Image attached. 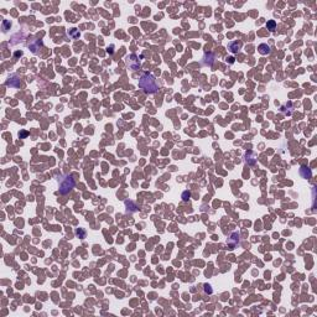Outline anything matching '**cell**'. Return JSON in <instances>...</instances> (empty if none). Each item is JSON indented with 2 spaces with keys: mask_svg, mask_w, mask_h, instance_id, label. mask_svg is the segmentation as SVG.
<instances>
[{
  "mask_svg": "<svg viewBox=\"0 0 317 317\" xmlns=\"http://www.w3.org/2000/svg\"><path fill=\"white\" fill-rule=\"evenodd\" d=\"M139 87H140V89H142V92L146 94L156 93L159 89V84H157L156 79H155V77L150 73H144L140 77Z\"/></svg>",
  "mask_w": 317,
  "mask_h": 317,
  "instance_id": "6da1fadb",
  "label": "cell"
},
{
  "mask_svg": "<svg viewBox=\"0 0 317 317\" xmlns=\"http://www.w3.org/2000/svg\"><path fill=\"white\" fill-rule=\"evenodd\" d=\"M58 192L59 195H67L76 186V178L73 175H62L58 177Z\"/></svg>",
  "mask_w": 317,
  "mask_h": 317,
  "instance_id": "7a4b0ae2",
  "label": "cell"
},
{
  "mask_svg": "<svg viewBox=\"0 0 317 317\" xmlns=\"http://www.w3.org/2000/svg\"><path fill=\"white\" fill-rule=\"evenodd\" d=\"M127 64H128V67L130 69L136 71V69H139L141 62H140L139 57H137L136 55H130V56L127 57Z\"/></svg>",
  "mask_w": 317,
  "mask_h": 317,
  "instance_id": "3957f363",
  "label": "cell"
},
{
  "mask_svg": "<svg viewBox=\"0 0 317 317\" xmlns=\"http://www.w3.org/2000/svg\"><path fill=\"white\" fill-rule=\"evenodd\" d=\"M239 240H240V235H239L238 232H233L230 233V235L227 239V244L229 245L230 249H235L239 244Z\"/></svg>",
  "mask_w": 317,
  "mask_h": 317,
  "instance_id": "277c9868",
  "label": "cell"
},
{
  "mask_svg": "<svg viewBox=\"0 0 317 317\" xmlns=\"http://www.w3.org/2000/svg\"><path fill=\"white\" fill-rule=\"evenodd\" d=\"M6 86L8 87H19L20 86V79L16 76L9 77V79L6 81Z\"/></svg>",
  "mask_w": 317,
  "mask_h": 317,
  "instance_id": "5b68a950",
  "label": "cell"
},
{
  "mask_svg": "<svg viewBox=\"0 0 317 317\" xmlns=\"http://www.w3.org/2000/svg\"><path fill=\"white\" fill-rule=\"evenodd\" d=\"M258 50H259V53H261V55H269V53H270V51H271L270 46H269L268 44H261V45H259Z\"/></svg>",
  "mask_w": 317,
  "mask_h": 317,
  "instance_id": "8992f818",
  "label": "cell"
},
{
  "mask_svg": "<svg viewBox=\"0 0 317 317\" xmlns=\"http://www.w3.org/2000/svg\"><path fill=\"white\" fill-rule=\"evenodd\" d=\"M228 50L232 52V53H237L239 50H240V44H238L237 41H233L228 45Z\"/></svg>",
  "mask_w": 317,
  "mask_h": 317,
  "instance_id": "52a82bcc",
  "label": "cell"
},
{
  "mask_svg": "<svg viewBox=\"0 0 317 317\" xmlns=\"http://www.w3.org/2000/svg\"><path fill=\"white\" fill-rule=\"evenodd\" d=\"M300 173H301V176H302L303 178H311V176H312V173H311V170L308 169V167H306V166H301Z\"/></svg>",
  "mask_w": 317,
  "mask_h": 317,
  "instance_id": "ba28073f",
  "label": "cell"
},
{
  "mask_svg": "<svg viewBox=\"0 0 317 317\" xmlns=\"http://www.w3.org/2000/svg\"><path fill=\"white\" fill-rule=\"evenodd\" d=\"M245 161L249 164V165H254L256 162V160H255V156H254V154L253 152H247L245 154Z\"/></svg>",
  "mask_w": 317,
  "mask_h": 317,
  "instance_id": "9c48e42d",
  "label": "cell"
},
{
  "mask_svg": "<svg viewBox=\"0 0 317 317\" xmlns=\"http://www.w3.org/2000/svg\"><path fill=\"white\" fill-rule=\"evenodd\" d=\"M41 46H42V42H41V41H39V40H36V41H35V42H34L32 45H30V49L32 50V52L36 53V52H37V50L40 49Z\"/></svg>",
  "mask_w": 317,
  "mask_h": 317,
  "instance_id": "30bf717a",
  "label": "cell"
},
{
  "mask_svg": "<svg viewBox=\"0 0 317 317\" xmlns=\"http://www.w3.org/2000/svg\"><path fill=\"white\" fill-rule=\"evenodd\" d=\"M266 27H268V30H270L271 32H274L275 30H276V22H275V20H269L266 22Z\"/></svg>",
  "mask_w": 317,
  "mask_h": 317,
  "instance_id": "8fae6325",
  "label": "cell"
},
{
  "mask_svg": "<svg viewBox=\"0 0 317 317\" xmlns=\"http://www.w3.org/2000/svg\"><path fill=\"white\" fill-rule=\"evenodd\" d=\"M76 234L78 238L81 239H84L86 238V230L83 229V228H78V229H76Z\"/></svg>",
  "mask_w": 317,
  "mask_h": 317,
  "instance_id": "7c38bea8",
  "label": "cell"
},
{
  "mask_svg": "<svg viewBox=\"0 0 317 317\" xmlns=\"http://www.w3.org/2000/svg\"><path fill=\"white\" fill-rule=\"evenodd\" d=\"M68 35H69V36H72V37H78L79 36V32H78V30H77V29H72V30H69V31H68Z\"/></svg>",
  "mask_w": 317,
  "mask_h": 317,
  "instance_id": "4fadbf2b",
  "label": "cell"
},
{
  "mask_svg": "<svg viewBox=\"0 0 317 317\" xmlns=\"http://www.w3.org/2000/svg\"><path fill=\"white\" fill-rule=\"evenodd\" d=\"M191 198V192L190 191H185V192L182 193V200L183 201H188Z\"/></svg>",
  "mask_w": 317,
  "mask_h": 317,
  "instance_id": "5bb4252c",
  "label": "cell"
},
{
  "mask_svg": "<svg viewBox=\"0 0 317 317\" xmlns=\"http://www.w3.org/2000/svg\"><path fill=\"white\" fill-rule=\"evenodd\" d=\"M205 292H206V294H212V292H213L212 286H211V285H208V284H206V285H205Z\"/></svg>",
  "mask_w": 317,
  "mask_h": 317,
  "instance_id": "9a60e30c",
  "label": "cell"
},
{
  "mask_svg": "<svg viewBox=\"0 0 317 317\" xmlns=\"http://www.w3.org/2000/svg\"><path fill=\"white\" fill-rule=\"evenodd\" d=\"M27 135H29V133H27V131H25V130H22V131H20V133H19V137H20V139H25Z\"/></svg>",
  "mask_w": 317,
  "mask_h": 317,
  "instance_id": "2e32d148",
  "label": "cell"
},
{
  "mask_svg": "<svg viewBox=\"0 0 317 317\" xmlns=\"http://www.w3.org/2000/svg\"><path fill=\"white\" fill-rule=\"evenodd\" d=\"M3 25H4V31H8V30H6V26H10V22H8L6 20H5V21L3 22Z\"/></svg>",
  "mask_w": 317,
  "mask_h": 317,
  "instance_id": "e0dca14e",
  "label": "cell"
}]
</instances>
